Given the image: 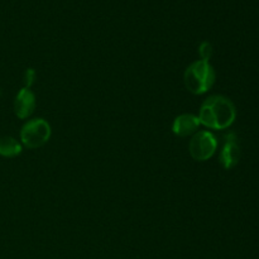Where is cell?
<instances>
[{"label":"cell","instance_id":"6da1fadb","mask_svg":"<svg viewBox=\"0 0 259 259\" xmlns=\"http://www.w3.org/2000/svg\"><path fill=\"white\" fill-rule=\"evenodd\" d=\"M197 116L201 125L214 131H223L234 123L237 110L230 99L223 95H212L204 100Z\"/></svg>","mask_w":259,"mask_h":259},{"label":"cell","instance_id":"7a4b0ae2","mask_svg":"<svg viewBox=\"0 0 259 259\" xmlns=\"http://www.w3.org/2000/svg\"><path fill=\"white\" fill-rule=\"evenodd\" d=\"M217 73L209 62L197 60L186 68L184 73V82L187 90L195 95H202L214 86Z\"/></svg>","mask_w":259,"mask_h":259},{"label":"cell","instance_id":"3957f363","mask_svg":"<svg viewBox=\"0 0 259 259\" xmlns=\"http://www.w3.org/2000/svg\"><path fill=\"white\" fill-rule=\"evenodd\" d=\"M51 133L52 129L47 120L43 118L32 119L28 120L20 129V141L27 148L35 149L45 146L50 141Z\"/></svg>","mask_w":259,"mask_h":259},{"label":"cell","instance_id":"277c9868","mask_svg":"<svg viewBox=\"0 0 259 259\" xmlns=\"http://www.w3.org/2000/svg\"><path fill=\"white\" fill-rule=\"evenodd\" d=\"M217 149V137L209 131L196 132L189 143L190 156L197 162H205L210 159L215 154Z\"/></svg>","mask_w":259,"mask_h":259},{"label":"cell","instance_id":"5b68a950","mask_svg":"<svg viewBox=\"0 0 259 259\" xmlns=\"http://www.w3.org/2000/svg\"><path fill=\"white\" fill-rule=\"evenodd\" d=\"M240 159V147L235 133H228L224 137V144L220 151L219 162L225 169H230L238 164Z\"/></svg>","mask_w":259,"mask_h":259},{"label":"cell","instance_id":"8992f818","mask_svg":"<svg viewBox=\"0 0 259 259\" xmlns=\"http://www.w3.org/2000/svg\"><path fill=\"white\" fill-rule=\"evenodd\" d=\"M35 109V95L30 89L23 88L14 100V113L19 119H27Z\"/></svg>","mask_w":259,"mask_h":259},{"label":"cell","instance_id":"52a82bcc","mask_svg":"<svg viewBox=\"0 0 259 259\" xmlns=\"http://www.w3.org/2000/svg\"><path fill=\"white\" fill-rule=\"evenodd\" d=\"M201 125L199 120V116L194 114H181L176 116L172 124V132L177 137H189L194 136L197 132L199 126Z\"/></svg>","mask_w":259,"mask_h":259},{"label":"cell","instance_id":"ba28073f","mask_svg":"<svg viewBox=\"0 0 259 259\" xmlns=\"http://www.w3.org/2000/svg\"><path fill=\"white\" fill-rule=\"evenodd\" d=\"M22 144L13 137L0 138V156L5 158H13L22 153Z\"/></svg>","mask_w":259,"mask_h":259},{"label":"cell","instance_id":"9c48e42d","mask_svg":"<svg viewBox=\"0 0 259 259\" xmlns=\"http://www.w3.org/2000/svg\"><path fill=\"white\" fill-rule=\"evenodd\" d=\"M199 55H200V58H201L202 61H206V62H209V60L211 58V56H212L211 43L207 42V40L201 42V45L199 46Z\"/></svg>","mask_w":259,"mask_h":259},{"label":"cell","instance_id":"30bf717a","mask_svg":"<svg viewBox=\"0 0 259 259\" xmlns=\"http://www.w3.org/2000/svg\"><path fill=\"white\" fill-rule=\"evenodd\" d=\"M35 78H37V72H35L34 68H27L23 75V82H24V88L30 89L35 82Z\"/></svg>","mask_w":259,"mask_h":259},{"label":"cell","instance_id":"8fae6325","mask_svg":"<svg viewBox=\"0 0 259 259\" xmlns=\"http://www.w3.org/2000/svg\"><path fill=\"white\" fill-rule=\"evenodd\" d=\"M0 95H2V89H0Z\"/></svg>","mask_w":259,"mask_h":259}]
</instances>
